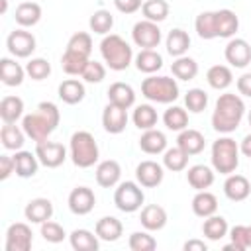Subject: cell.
<instances>
[{"instance_id": "obj_1", "label": "cell", "mask_w": 251, "mask_h": 251, "mask_svg": "<svg viewBox=\"0 0 251 251\" xmlns=\"http://www.w3.org/2000/svg\"><path fill=\"white\" fill-rule=\"evenodd\" d=\"M61 122V112L53 102H39L35 112L24 116L22 129L27 137H31L35 143L49 139V135L57 129Z\"/></svg>"}, {"instance_id": "obj_2", "label": "cell", "mask_w": 251, "mask_h": 251, "mask_svg": "<svg viewBox=\"0 0 251 251\" xmlns=\"http://www.w3.org/2000/svg\"><path fill=\"white\" fill-rule=\"evenodd\" d=\"M243 116H245V104L241 96L231 94V92L220 94V98L216 100L214 114H212V127L218 133L227 135L239 127Z\"/></svg>"}, {"instance_id": "obj_3", "label": "cell", "mask_w": 251, "mask_h": 251, "mask_svg": "<svg viewBox=\"0 0 251 251\" xmlns=\"http://www.w3.org/2000/svg\"><path fill=\"white\" fill-rule=\"evenodd\" d=\"M100 55L112 71H126L133 61V49L124 37L116 33L104 35L100 41Z\"/></svg>"}, {"instance_id": "obj_4", "label": "cell", "mask_w": 251, "mask_h": 251, "mask_svg": "<svg viewBox=\"0 0 251 251\" xmlns=\"http://www.w3.org/2000/svg\"><path fill=\"white\" fill-rule=\"evenodd\" d=\"M71 159L75 163V167L78 169H88L92 167L98 157H100V151H98V143L94 139V135L90 131H75L71 135Z\"/></svg>"}, {"instance_id": "obj_5", "label": "cell", "mask_w": 251, "mask_h": 251, "mask_svg": "<svg viewBox=\"0 0 251 251\" xmlns=\"http://www.w3.org/2000/svg\"><path fill=\"white\" fill-rule=\"evenodd\" d=\"M239 165V145L231 137H220L212 143V167L220 175L235 173Z\"/></svg>"}, {"instance_id": "obj_6", "label": "cell", "mask_w": 251, "mask_h": 251, "mask_svg": "<svg viewBox=\"0 0 251 251\" xmlns=\"http://www.w3.org/2000/svg\"><path fill=\"white\" fill-rule=\"evenodd\" d=\"M141 94L157 104H171L178 98V84L171 76H155L149 75L141 82Z\"/></svg>"}, {"instance_id": "obj_7", "label": "cell", "mask_w": 251, "mask_h": 251, "mask_svg": "<svg viewBox=\"0 0 251 251\" xmlns=\"http://www.w3.org/2000/svg\"><path fill=\"white\" fill-rule=\"evenodd\" d=\"M143 202H145V194H143V188L139 182L126 180V182L118 184V188L114 192V204L120 212H126V214L137 212Z\"/></svg>"}, {"instance_id": "obj_8", "label": "cell", "mask_w": 251, "mask_h": 251, "mask_svg": "<svg viewBox=\"0 0 251 251\" xmlns=\"http://www.w3.org/2000/svg\"><path fill=\"white\" fill-rule=\"evenodd\" d=\"M161 29L155 22H149V20H141L133 25L131 29V39L137 47L141 49H155L159 43H161Z\"/></svg>"}, {"instance_id": "obj_9", "label": "cell", "mask_w": 251, "mask_h": 251, "mask_svg": "<svg viewBox=\"0 0 251 251\" xmlns=\"http://www.w3.org/2000/svg\"><path fill=\"white\" fill-rule=\"evenodd\" d=\"M35 37H33V33L31 31H27L25 27H18V29H14L10 35H8V39H6V47H8V51L14 55V57H18V59H25V57H29L33 51H35Z\"/></svg>"}, {"instance_id": "obj_10", "label": "cell", "mask_w": 251, "mask_h": 251, "mask_svg": "<svg viewBox=\"0 0 251 251\" xmlns=\"http://www.w3.org/2000/svg\"><path fill=\"white\" fill-rule=\"evenodd\" d=\"M35 155L39 159V163L47 169H57L65 163L67 159V149L63 143H55V141H39L35 143Z\"/></svg>"}, {"instance_id": "obj_11", "label": "cell", "mask_w": 251, "mask_h": 251, "mask_svg": "<svg viewBox=\"0 0 251 251\" xmlns=\"http://www.w3.org/2000/svg\"><path fill=\"white\" fill-rule=\"evenodd\" d=\"M33 243V233L31 227L24 222L10 224L6 229V251H29Z\"/></svg>"}, {"instance_id": "obj_12", "label": "cell", "mask_w": 251, "mask_h": 251, "mask_svg": "<svg viewBox=\"0 0 251 251\" xmlns=\"http://www.w3.org/2000/svg\"><path fill=\"white\" fill-rule=\"evenodd\" d=\"M224 55L231 67L243 69L251 63V45L241 37H231L224 49Z\"/></svg>"}, {"instance_id": "obj_13", "label": "cell", "mask_w": 251, "mask_h": 251, "mask_svg": "<svg viewBox=\"0 0 251 251\" xmlns=\"http://www.w3.org/2000/svg\"><path fill=\"white\" fill-rule=\"evenodd\" d=\"M69 210L76 216H86L92 212L94 204H96V196L92 192V188L88 186H76L71 190L69 194Z\"/></svg>"}, {"instance_id": "obj_14", "label": "cell", "mask_w": 251, "mask_h": 251, "mask_svg": "<svg viewBox=\"0 0 251 251\" xmlns=\"http://www.w3.org/2000/svg\"><path fill=\"white\" fill-rule=\"evenodd\" d=\"M163 165H159L157 161H141L135 167V178L143 188H155L163 182Z\"/></svg>"}, {"instance_id": "obj_15", "label": "cell", "mask_w": 251, "mask_h": 251, "mask_svg": "<svg viewBox=\"0 0 251 251\" xmlns=\"http://www.w3.org/2000/svg\"><path fill=\"white\" fill-rule=\"evenodd\" d=\"M102 126L108 133H122L127 126V110L108 102V106L102 112Z\"/></svg>"}, {"instance_id": "obj_16", "label": "cell", "mask_w": 251, "mask_h": 251, "mask_svg": "<svg viewBox=\"0 0 251 251\" xmlns=\"http://www.w3.org/2000/svg\"><path fill=\"white\" fill-rule=\"evenodd\" d=\"M224 194L231 200V202H243L249 198L251 194V184L247 180V176L243 175H227L226 182H224Z\"/></svg>"}, {"instance_id": "obj_17", "label": "cell", "mask_w": 251, "mask_h": 251, "mask_svg": "<svg viewBox=\"0 0 251 251\" xmlns=\"http://www.w3.org/2000/svg\"><path fill=\"white\" fill-rule=\"evenodd\" d=\"M216 16V33L222 39H231L235 35V31L239 29V18L235 16L233 10L229 8H222L214 12Z\"/></svg>"}, {"instance_id": "obj_18", "label": "cell", "mask_w": 251, "mask_h": 251, "mask_svg": "<svg viewBox=\"0 0 251 251\" xmlns=\"http://www.w3.org/2000/svg\"><path fill=\"white\" fill-rule=\"evenodd\" d=\"M139 222L147 231H159L167 226V210L159 204H147L141 208Z\"/></svg>"}, {"instance_id": "obj_19", "label": "cell", "mask_w": 251, "mask_h": 251, "mask_svg": "<svg viewBox=\"0 0 251 251\" xmlns=\"http://www.w3.org/2000/svg\"><path fill=\"white\" fill-rule=\"evenodd\" d=\"M120 178H122V167H120L118 161L106 159V161L98 163V167H96V182L102 188H112V186L120 184Z\"/></svg>"}, {"instance_id": "obj_20", "label": "cell", "mask_w": 251, "mask_h": 251, "mask_svg": "<svg viewBox=\"0 0 251 251\" xmlns=\"http://www.w3.org/2000/svg\"><path fill=\"white\" fill-rule=\"evenodd\" d=\"M24 216L25 220H29L31 224H43L47 220H51L53 216V204L49 198H33L25 204V210H24Z\"/></svg>"}, {"instance_id": "obj_21", "label": "cell", "mask_w": 251, "mask_h": 251, "mask_svg": "<svg viewBox=\"0 0 251 251\" xmlns=\"http://www.w3.org/2000/svg\"><path fill=\"white\" fill-rule=\"evenodd\" d=\"M206 145V139L204 135L198 131V129H192V127H186L182 131H178V137H176V147H180L188 157L192 155H198L202 153Z\"/></svg>"}, {"instance_id": "obj_22", "label": "cell", "mask_w": 251, "mask_h": 251, "mask_svg": "<svg viewBox=\"0 0 251 251\" xmlns=\"http://www.w3.org/2000/svg\"><path fill=\"white\" fill-rule=\"evenodd\" d=\"M14 20L20 27H33L41 20V6L35 0H25L18 4L14 12Z\"/></svg>"}, {"instance_id": "obj_23", "label": "cell", "mask_w": 251, "mask_h": 251, "mask_svg": "<svg viewBox=\"0 0 251 251\" xmlns=\"http://www.w3.org/2000/svg\"><path fill=\"white\" fill-rule=\"evenodd\" d=\"M25 69L16 63L14 59L10 57H2L0 59V78L6 86H20L24 82V76H25Z\"/></svg>"}, {"instance_id": "obj_24", "label": "cell", "mask_w": 251, "mask_h": 251, "mask_svg": "<svg viewBox=\"0 0 251 251\" xmlns=\"http://www.w3.org/2000/svg\"><path fill=\"white\" fill-rule=\"evenodd\" d=\"M94 231H96V235H98L102 241L112 243V241H118V239L122 237L124 226H122V222H120L118 218H114V216H104V218H100V220L96 222Z\"/></svg>"}, {"instance_id": "obj_25", "label": "cell", "mask_w": 251, "mask_h": 251, "mask_svg": "<svg viewBox=\"0 0 251 251\" xmlns=\"http://www.w3.org/2000/svg\"><path fill=\"white\" fill-rule=\"evenodd\" d=\"M139 147L143 153L147 155H159V153H165L167 149V137L163 131L159 129H145L143 135L139 137Z\"/></svg>"}, {"instance_id": "obj_26", "label": "cell", "mask_w": 251, "mask_h": 251, "mask_svg": "<svg viewBox=\"0 0 251 251\" xmlns=\"http://www.w3.org/2000/svg\"><path fill=\"white\" fill-rule=\"evenodd\" d=\"M14 165H16V175L20 178H31L39 169V159L35 153L20 149L14 155Z\"/></svg>"}, {"instance_id": "obj_27", "label": "cell", "mask_w": 251, "mask_h": 251, "mask_svg": "<svg viewBox=\"0 0 251 251\" xmlns=\"http://www.w3.org/2000/svg\"><path fill=\"white\" fill-rule=\"evenodd\" d=\"M192 212L198 218H208L218 212V198L208 190H196L192 198Z\"/></svg>"}, {"instance_id": "obj_28", "label": "cell", "mask_w": 251, "mask_h": 251, "mask_svg": "<svg viewBox=\"0 0 251 251\" xmlns=\"http://www.w3.org/2000/svg\"><path fill=\"white\" fill-rule=\"evenodd\" d=\"M59 98L65 102V104H69V106H75V104H78V102H82L84 100V96H86V90H84V84L80 82V80H76V78H67V80H63L61 84H59Z\"/></svg>"}, {"instance_id": "obj_29", "label": "cell", "mask_w": 251, "mask_h": 251, "mask_svg": "<svg viewBox=\"0 0 251 251\" xmlns=\"http://www.w3.org/2000/svg\"><path fill=\"white\" fill-rule=\"evenodd\" d=\"M108 102L127 110V108H131L135 104V92H133V88L129 84L118 80V82L110 84V88H108Z\"/></svg>"}, {"instance_id": "obj_30", "label": "cell", "mask_w": 251, "mask_h": 251, "mask_svg": "<svg viewBox=\"0 0 251 251\" xmlns=\"http://www.w3.org/2000/svg\"><path fill=\"white\" fill-rule=\"evenodd\" d=\"M186 180L194 190H206L214 184V171L206 165H192L186 173Z\"/></svg>"}, {"instance_id": "obj_31", "label": "cell", "mask_w": 251, "mask_h": 251, "mask_svg": "<svg viewBox=\"0 0 251 251\" xmlns=\"http://www.w3.org/2000/svg\"><path fill=\"white\" fill-rule=\"evenodd\" d=\"M165 45H167V53L176 59V57L186 55V51H188V47H190V37H188V33H186L184 29L175 27V29L169 31Z\"/></svg>"}, {"instance_id": "obj_32", "label": "cell", "mask_w": 251, "mask_h": 251, "mask_svg": "<svg viewBox=\"0 0 251 251\" xmlns=\"http://www.w3.org/2000/svg\"><path fill=\"white\" fill-rule=\"evenodd\" d=\"M24 116V100L20 96H4L0 100V118L4 124H16Z\"/></svg>"}, {"instance_id": "obj_33", "label": "cell", "mask_w": 251, "mask_h": 251, "mask_svg": "<svg viewBox=\"0 0 251 251\" xmlns=\"http://www.w3.org/2000/svg\"><path fill=\"white\" fill-rule=\"evenodd\" d=\"M229 227H227V220L224 216H208L204 218V224H202V233L210 239V241H220L227 235Z\"/></svg>"}, {"instance_id": "obj_34", "label": "cell", "mask_w": 251, "mask_h": 251, "mask_svg": "<svg viewBox=\"0 0 251 251\" xmlns=\"http://www.w3.org/2000/svg\"><path fill=\"white\" fill-rule=\"evenodd\" d=\"M135 67H137L139 73L153 75L163 67V57L155 49H141L135 55Z\"/></svg>"}, {"instance_id": "obj_35", "label": "cell", "mask_w": 251, "mask_h": 251, "mask_svg": "<svg viewBox=\"0 0 251 251\" xmlns=\"http://www.w3.org/2000/svg\"><path fill=\"white\" fill-rule=\"evenodd\" d=\"M0 141L10 151H20L25 143V131L20 129L16 124H4L0 129Z\"/></svg>"}, {"instance_id": "obj_36", "label": "cell", "mask_w": 251, "mask_h": 251, "mask_svg": "<svg viewBox=\"0 0 251 251\" xmlns=\"http://www.w3.org/2000/svg\"><path fill=\"white\" fill-rule=\"evenodd\" d=\"M98 235L96 231H88V229H75L71 235H69V241H71V247L75 251H98L100 243H98Z\"/></svg>"}, {"instance_id": "obj_37", "label": "cell", "mask_w": 251, "mask_h": 251, "mask_svg": "<svg viewBox=\"0 0 251 251\" xmlns=\"http://www.w3.org/2000/svg\"><path fill=\"white\" fill-rule=\"evenodd\" d=\"M206 80L214 90H226L231 82H233V75L231 69L226 65H214L208 69L206 73Z\"/></svg>"}, {"instance_id": "obj_38", "label": "cell", "mask_w": 251, "mask_h": 251, "mask_svg": "<svg viewBox=\"0 0 251 251\" xmlns=\"http://www.w3.org/2000/svg\"><path fill=\"white\" fill-rule=\"evenodd\" d=\"M171 71H173V76L178 80H192L198 75V63L192 57L182 55V57H176L173 61Z\"/></svg>"}, {"instance_id": "obj_39", "label": "cell", "mask_w": 251, "mask_h": 251, "mask_svg": "<svg viewBox=\"0 0 251 251\" xmlns=\"http://www.w3.org/2000/svg\"><path fill=\"white\" fill-rule=\"evenodd\" d=\"M131 120H133L135 127H139V129L145 131V129H153V127L157 126L159 116H157V110H155L151 104H139V106L133 110Z\"/></svg>"}, {"instance_id": "obj_40", "label": "cell", "mask_w": 251, "mask_h": 251, "mask_svg": "<svg viewBox=\"0 0 251 251\" xmlns=\"http://www.w3.org/2000/svg\"><path fill=\"white\" fill-rule=\"evenodd\" d=\"M163 122L167 126V129H171V131H182L188 127V114L180 106H171L165 110Z\"/></svg>"}, {"instance_id": "obj_41", "label": "cell", "mask_w": 251, "mask_h": 251, "mask_svg": "<svg viewBox=\"0 0 251 251\" xmlns=\"http://www.w3.org/2000/svg\"><path fill=\"white\" fill-rule=\"evenodd\" d=\"M169 10H171V8H169L167 0H147V2H143V6H141L143 18L149 20V22H155V24L165 22L167 16H169Z\"/></svg>"}, {"instance_id": "obj_42", "label": "cell", "mask_w": 251, "mask_h": 251, "mask_svg": "<svg viewBox=\"0 0 251 251\" xmlns=\"http://www.w3.org/2000/svg\"><path fill=\"white\" fill-rule=\"evenodd\" d=\"M194 27H196L198 37H202V39H216L218 37L214 12H202V14H198L196 20H194Z\"/></svg>"}, {"instance_id": "obj_43", "label": "cell", "mask_w": 251, "mask_h": 251, "mask_svg": "<svg viewBox=\"0 0 251 251\" xmlns=\"http://www.w3.org/2000/svg\"><path fill=\"white\" fill-rule=\"evenodd\" d=\"M186 165H188V155L180 147L165 149V155H163V167L165 169H169L171 173H180L186 169Z\"/></svg>"}, {"instance_id": "obj_44", "label": "cell", "mask_w": 251, "mask_h": 251, "mask_svg": "<svg viewBox=\"0 0 251 251\" xmlns=\"http://www.w3.org/2000/svg\"><path fill=\"white\" fill-rule=\"evenodd\" d=\"M88 25H90V29H92L94 33H98V35H108V33L112 31V27H114V16H112L108 10H96V12L90 16Z\"/></svg>"}, {"instance_id": "obj_45", "label": "cell", "mask_w": 251, "mask_h": 251, "mask_svg": "<svg viewBox=\"0 0 251 251\" xmlns=\"http://www.w3.org/2000/svg\"><path fill=\"white\" fill-rule=\"evenodd\" d=\"M67 51L82 55V57H90L92 53V37L86 31H76L71 35L69 43H67Z\"/></svg>"}, {"instance_id": "obj_46", "label": "cell", "mask_w": 251, "mask_h": 251, "mask_svg": "<svg viewBox=\"0 0 251 251\" xmlns=\"http://www.w3.org/2000/svg\"><path fill=\"white\" fill-rule=\"evenodd\" d=\"M88 61H90L88 57H82V55H76V53H71V51L65 49L63 57H61V67H63V71L67 75L78 76V75H82V71H84Z\"/></svg>"}, {"instance_id": "obj_47", "label": "cell", "mask_w": 251, "mask_h": 251, "mask_svg": "<svg viewBox=\"0 0 251 251\" xmlns=\"http://www.w3.org/2000/svg\"><path fill=\"white\" fill-rule=\"evenodd\" d=\"M25 73H27V76L33 78V80H43V78H47V76L51 75V65H49L47 59L35 57V59H29V61H27Z\"/></svg>"}, {"instance_id": "obj_48", "label": "cell", "mask_w": 251, "mask_h": 251, "mask_svg": "<svg viewBox=\"0 0 251 251\" xmlns=\"http://www.w3.org/2000/svg\"><path fill=\"white\" fill-rule=\"evenodd\" d=\"M184 104H186L188 112L200 114V112L206 110V106H208V94H206L202 88H190V90L184 94Z\"/></svg>"}, {"instance_id": "obj_49", "label": "cell", "mask_w": 251, "mask_h": 251, "mask_svg": "<svg viewBox=\"0 0 251 251\" xmlns=\"http://www.w3.org/2000/svg\"><path fill=\"white\" fill-rule=\"evenodd\" d=\"M231 243L226 245V249H235V251H245L249 249V226H233L229 229Z\"/></svg>"}, {"instance_id": "obj_50", "label": "cell", "mask_w": 251, "mask_h": 251, "mask_svg": "<svg viewBox=\"0 0 251 251\" xmlns=\"http://www.w3.org/2000/svg\"><path fill=\"white\" fill-rule=\"evenodd\" d=\"M127 245H129L131 251H153V249L157 247V241H155V237L149 235L147 229H145V231H133V233L129 235Z\"/></svg>"}, {"instance_id": "obj_51", "label": "cell", "mask_w": 251, "mask_h": 251, "mask_svg": "<svg viewBox=\"0 0 251 251\" xmlns=\"http://www.w3.org/2000/svg\"><path fill=\"white\" fill-rule=\"evenodd\" d=\"M41 235H43V239L49 241V243H61V241L67 237L63 226L57 224V222H51V220H47V222L41 224Z\"/></svg>"}, {"instance_id": "obj_52", "label": "cell", "mask_w": 251, "mask_h": 251, "mask_svg": "<svg viewBox=\"0 0 251 251\" xmlns=\"http://www.w3.org/2000/svg\"><path fill=\"white\" fill-rule=\"evenodd\" d=\"M80 76H82L86 82H90V84L102 82L104 76H106V67H104L102 63H98V61H88Z\"/></svg>"}, {"instance_id": "obj_53", "label": "cell", "mask_w": 251, "mask_h": 251, "mask_svg": "<svg viewBox=\"0 0 251 251\" xmlns=\"http://www.w3.org/2000/svg\"><path fill=\"white\" fill-rule=\"evenodd\" d=\"M114 6H116V10L122 12V14H133V12H137L143 4H141V0H114Z\"/></svg>"}, {"instance_id": "obj_54", "label": "cell", "mask_w": 251, "mask_h": 251, "mask_svg": "<svg viewBox=\"0 0 251 251\" xmlns=\"http://www.w3.org/2000/svg\"><path fill=\"white\" fill-rule=\"evenodd\" d=\"M12 173H16L14 157H10V155H0V180H6Z\"/></svg>"}, {"instance_id": "obj_55", "label": "cell", "mask_w": 251, "mask_h": 251, "mask_svg": "<svg viewBox=\"0 0 251 251\" xmlns=\"http://www.w3.org/2000/svg\"><path fill=\"white\" fill-rule=\"evenodd\" d=\"M237 92L251 98V73H243L237 78Z\"/></svg>"}, {"instance_id": "obj_56", "label": "cell", "mask_w": 251, "mask_h": 251, "mask_svg": "<svg viewBox=\"0 0 251 251\" xmlns=\"http://www.w3.org/2000/svg\"><path fill=\"white\" fill-rule=\"evenodd\" d=\"M184 249H186V251H206L208 247H206V243L200 241V239H188V241L184 243Z\"/></svg>"}, {"instance_id": "obj_57", "label": "cell", "mask_w": 251, "mask_h": 251, "mask_svg": "<svg viewBox=\"0 0 251 251\" xmlns=\"http://www.w3.org/2000/svg\"><path fill=\"white\" fill-rule=\"evenodd\" d=\"M239 151H241L245 157H249V159H251V133H249V135H245V137L241 139Z\"/></svg>"}, {"instance_id": "obj_58", "label": "cell", "mask_w": 251, "mask_h": 251, "mask_svg": "<svg viewBox=\"0 0 251 251\" xmlns=\"http://www.w3.org/2000/svg\"><path fill=\"white\" fill-rule=\"evenodd\" d=\"M6 6H8V0H2V14L6 12Z\"/></svg>"}, {"instance_id": "obj_59", "label": "cell", "mask_w": 251, "mask_h": 251, "mask_svg": "<svg viewBox=\"0 0 251 251\" xmlns=\"http://www.w3.org/2000/svg\"><path fill=\"white\" fill-rule=\"evenodd\" d=\"M249 249H251V226H249Z\"/></svg>"}, {"instance_id": "obj_60", "label": "cell", "mask_w": 251, "mask_h": 251, "mask_svg": "<svg viewBox=\"0 0 251 251\" xmlns=\"http://www.w3.org/2000/svg\"><path fill=\"white\" fill-rule=\"evenodd\" d=\"M247 120H249V126H251V110H249V116H247Z\"/></svg>"}]
</instances>
